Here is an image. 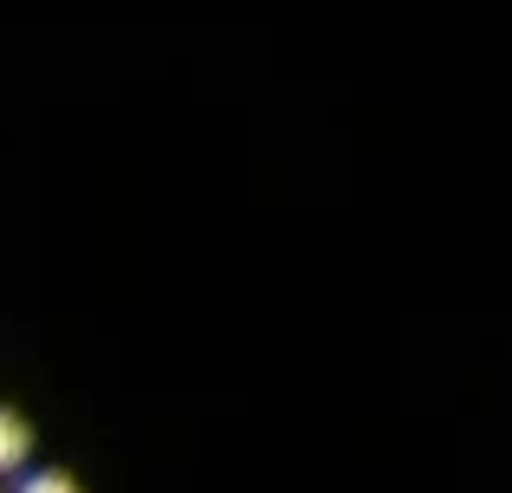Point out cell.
Instances as JSON below:
<instances>
[{
	"mask_svg": "<svg viewBox=\"0 0 512 493\" xmlns=\"http://www.w3.org/2000/svg\"><path fill=\"white\" fill-rule=\"evenodd\" d=\"M26 455H33V429H26V416L0 409V474L26 468Z\"/></svg>",
	"mask_w": 512,
	"mask_h": 493,
	"instance_id": "obj_1",
	"label": "cell"
},
{
	"mask_svg": "<svg viewBox=\"0 0 512 493\" xmlns=\"http://www.w3.org/2000/svg\"><path fill=\"white\" fill-rule=\"evenodd\" d=\"M13 493H85V487H78L65 468H33V474H26V481L13 487Z\"/></svg>",
	"mask_w": 512,
	"mask_h": 493,
	"instance_id": "obj_2",
	"label": "cell"
}]
</instances>
